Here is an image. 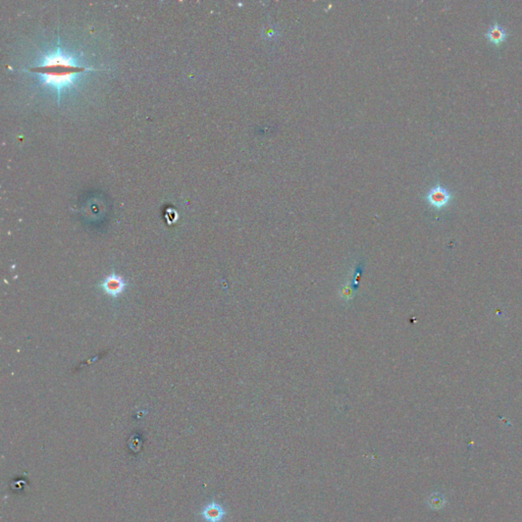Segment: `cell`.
Segmentation results:
<instances>
[{
	"label": "cell",
	"instance_id": "2",
	"mask_svg": "<svg viewBox=\"0 0 522 522\" xmlns=\"http://www.w3.org/2000/svg\"><path fill=\"white\" fill-rule=\"evenodd\" d=\"M452 198H453L452 192L448 188L442 186L441 184L433 186L426 195V200L428 201V203L436 209H443L446 206H448Z\"/></svg>",
	"mask_w": 522,
	"mask_h": 522
},
{
	"label": "cell",
	"instance_id": "3",
	"mask_svg": "<svg viewBox=\"0 0 522 522\" xmlns=\"http://www.w3.org/2000/svg\"><path fill=\"white\" fill-rule=\"evenodd\" d=\"M507 37L508 31L506 30L505 27L498 22L492 23L486 33V38L488 39V41L496 46H500L502 43H504Z\"/></svg>",
	"mask_w": 522,
	"mask_h": 522
},
{
	"label": "cell",
	"instance_id": "6",
	"mask_svg": "<svg viewBox=\"0 0 522 522\" xmlns=\"http://www.w3.org/2000/svg\"><path fill=\"white\" fill-rule=\"evenodd\" d=\"M262 35H263L264 39H268V40L274 39L275 40L276 37L279 35V32L276 30L275 27H266V28H264Z\"/></svg>",
	"mask_w": 522,
	"mask_h": 522
},
{
	"label": "cell",
	"instance_id": "5",
	"mask_svg": "<svg viewBox=\"0 0 522 522\" xmlns=\"http://www.w3.org/2000/svg\"><path fill=\"white\" fill-rule=\"evenodd\" d=\"M225 516V510L216 503H211L205 507L203 511V517L209 522H219Z\"/></svg>",
	"mask_w": 522,
	"mask_h": 522
},
{
	"label": "cell",
	"instance_id": "1",
	"mask_svg": "<svg viewBox=\"0 0 522 522\" xmlns=\"http://www.w3.org/2000/svg\"><path fill=\"white\" fill-rule=\"evenodd\" d=\"M87 67L74 64L70 57L62 55H54L46 57L44 62L40 65L29 68L30 71L43 74L47 83H53L55 85L64 84L71 80V77L85 70Z\"/></svg>",
	"mask_w": 522,
	"mask_h": 522
},
{
	"label": "cell",
	"instance_id": "4",
	"mask_svg": "<svg viewBox=\"0 0 522 522\" xmlns=\"http://www.w3.org/2000/svg\"><path fill=\"white\" fill-rule=\"evenodd\" d=\"M103 286H104V289L107 292V294H109L111 296H117L125 289V283H123L122 279L117 276L108 277Z\"/></svg>",
	"mask_w": 522,
	"mask_h": 522
}]
</instances>
